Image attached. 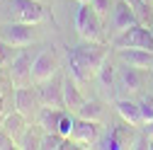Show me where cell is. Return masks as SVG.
<instances>
[{
	"instance_id": "5bb4252c",
	"label": "cell",
	"mask_w": 153,
	"mask_h": 150,
	"mask_svg": "<svg viewBox=\"0 0 153 150\" xmlns=\"http://www.w3.org/2000/svg\"><path fill=\"white\" fill-rule=\"evenodd\" d=\"M117 56L124 65L139 68V70H153V51H143V49H117Z\"/></svg>"
},
{
	"instance_id": "cb8c5ba5",
	"label": "cell",
	"mask_w": 153,
	"mask_h": 150,
	"mask_svg": "<svg viewBox=\"0 0 153 150\" xmlns=\"http://www.w3.org/2000/svg\"><path fill=\"white\" fill-rule=\"evenodd\" d=\"M63 136L61 133H56V131H53V133H46V131H44V136H42V150H61L63 148Z\"/></svg>"
},
{
	"instance_id": "83f0119b",
	"label": "cell",
	"mask_w": 153,
	"mask_h": 150,
	"mask_svg": "<svg viewBox=\"0 0 153 150\" xmlns=\"http://www.w3.org/2000/svg\"><path fill=\"white\" fill-rule=\"evenodd\" d=\"M90 5H92V10L97 12L100 17H109V12H112V0H90Z\"/></svg>"
},
{
	"instance_id": "d4e9b609",
	"label": "cell",
	"mask_w": 153,
	"mask_h": 150,
	"mask_svg": "<svg viewBox=\"0 0 153 150\" xmlns=\"http://www.w3.org/2000/svg\"><path fill=\"white\" fill-rule=\"evenodd\" d=\"M17 53H20V51H17V46H12V44H7V41L0 39V68H7V65L15 61Z\"/></svg>"
},
{
	"instance_id": "7c38bea8",
	"label": "cell",
	"mask_w": 153,
	"mask_h": 150,
	"mask_svg": "<svg viewBox=\"0 0 153 150\" xmlns=\"http://www.w3.org/2000/svg\"><path fill=\"white\" fill-rule=\"evenodd\" d=\"M136 15H134V10L129 7L126 0H117L112 7V17H109V27H112V36L109 39H114L117 34H122L124 29H129L131 24H136Z\"/></svg>"
},
{
	"instance_id": "8992f818",
	"label": "cell",
	"mask_w": 153,
	"mask_h": 150,
	"mask_svg": "<svg viewBox=\"0 0 153 150\" xmlns=\"http://www.w3.org/2000/svg\"><path fill=\"white\" fill-rule=\"evenodd\" d=\"M136 131L134 126H129L126 121L122 126H114L105 138L97 140V148H109V150H126V148H134V140H136Z\"/></svg>"
},
{
	"instance_id": "3957f363",
	"label": "cell",
	"mask_w": 153,
	"mask_h": 150,
	"mask_svg": "<svg viewBox=\"0 0 153 150\" xmlns=\"http://www.w3.org/2000/svg\"><path fill=\"white\" fill-rule=\"evenodd\" d=\"M109 44L114 49H143V51H153V34L151 27L136 22L129 29H124L122 34H117L114 39H109Z\"/></svg>"
},
{
	"instance_id": "277c9868",
	"label": "cell",
	"mask_w": 153,
	"mask_h": 150,
	"mask_svg": "<svg viewBox=\"0 0 153 150\" xmlns=\"http://www.w3.org/2000/svg\"><path fill=\"white\" fill-rule=\"evenodd\" d=\"M7 12L12 22H25V24H39L46 12L39 0H7Z\"/></svg>"
},
{
	"instance_id": "4316f807",
	"label": "cell",
	"mask_w": 153,
	"mask_h": 150,
	"mask_svg": "<svg viewBox=\"0 0 153 150\" xmlns=\"http://www.w3.org/2000/svg\"><path fill=\"white\" fill-rule=\"evenodd\" d=\"M139 109H141V119H143V124L153 121V95H143V97L139 99Z\"/></svg>"
},
{
	"instance_id": "ac0fdd59",
	"label": "cell",
	"mask_w": 153,
	"mask_h": 150,
	"mask_svg": "<svg viewBox=\"0 0 153 150\" xmlns=\"http://www.w3.org/2000/svg\"><path fill=\"white\" fill-rule=\"evenodd\" d=\"M105 114H107V107H105L100 99H85L83 107L75 111V116L88 119V121H97V124L105 121Z\"/></svg>"
},
{
	"instance_id": "f1b7e54d",
	"label": "cell",
	"mask_w": 153,
	"mask_h": 150,
	"mask_svg": "<svg viewBox=\"0 0 153 150\" xmlns=\"http://www.w3.org/2000/svg\"><path fill=\"white\" fill-rule=\"evenodd\" d=\"M12 148H17V140L15 138H10L3 128H0V150H12Z\"/></svg>"
},
{
	"instance_id": "7a4b0ae2",
	"label": "cell",
	"mask_w": 153,
	"mask_h": 150,
	"mask_svg": "<svg viewBox=\"0 0 153 150\" xmlns=\"http://www.w3.org/2000/svg\"><path fill=\"white\" fill-rule=\"evenodd\" d=\"M75 29H78L83 41H102L105 44V32H102V17L92 10L90 3H80L75 12Z\"/></svg>"
},
{
	"instance_id": "ffe728a7",
	"label": "cell",
	"mask_w": 153,
	"mask_h": 150,
	"mask_svg": "<svg viewBox=\"0 0 153 150\" xmlns=\"http://www.w3.org/2000/svg\"><path fill=\"white\" fill-rule=\"evenodd\" d=\"M97 82L102 85V90L109 97H114V92H117V68H114L109 61H105L102 68L97 70Z\"/></svg>"
},
{
	"instance_id": "9a60e30c",
	"label": "cell",
	"mask_w": 153,
	"mask_h": 150,
	"mask_svg": "<svg viewBox=\"0 0 153 150\" xmlns=\"http://www.w3.org/2000/svg\"><path fill=\"white\" fill-rule=\"evenodd\" d=\"M61 85H63V102H66V109L75 114V111L83 107V102H85L83 90H80V85L75 82V78H73L71 73H66L63 78H61Z\"/></svg>"
},
{
	"instance_id": "e0dca14e",
	"label": "cell",
	"mask_w": 153,
	"mask_h": 150,
	"mask_svg": "<svg viewBox=\"0 0 153 150\" xmlns=\"http://www.w3.org/2000/svg\"><path fill=\"white\" fill-rule=\"evenodd\" d=\"M27 121H29L27 116H22L17 109H12L10 114H5V116H3V121H0V128H3L10 138H15V140H17V138L22 136V131L27 128Z\"/></svg>"
},
{
	"instance_id": "5b68a950",
	"label": "cell",
	"mask_w": 153,
	"mask_h": 150,
	"mask_svg": "<svg viewBox=\"0 0 153 150\" xmlns=\"http://www.w3.org/2000/svg\"><path fill=\"white\" fill-rule=\"evenodd\" d=\"M148 82V70H139V68H131L124 65L117 70V90L122 92V97H134L146 87Z\"/></svg>"
},
{
	"instance_id": "52a82bcc",
	"label": "cell",
	"mask_w": 153,
	"mask_h": 150,
	"mask_svg": "<svg viewBox=\"0 0 153 150\" xmlns=\"http://www.w3.org/2000/svg\"><path fill=\"white\" fill-rule=\"evenodd\" d=\"M12 104H15V109L20 111L22 116H27L29 121H32V119H36V114H39V109H42L39 92L32 90V85H27V87H15Z\"/></svg>"
},
{
	"instance_id": "f546056e",
	"label": "cell",
	"mask_w": 153,
	"mask_h": 150,
	"mask_svg": "<svg viewBox=\"0 0 153 150\" xmlns=\"http://www.w3.org/2000/svg\"><path fill=\"white\" fill-rule=\"evenodd\" d=\"M75 3H78V5H80V3H90V0H75Z\"/></svg>"
},
{
	"instance_id": "603a6c76",
	"label": "cell",
	"mask_w": 153,
	"mask_h": 150,
	"mask_svg": "<svg viewBox=\"0 0 153 150\" xmlns=\"http://www.w3.org/2000/svg\"><path fill=\"white\" fill-rule=\"evenodd\" d=\"M12 95H15V87H12V80H10V73L5 75L3 68H0V121L7 114L5 109H7V102H10Z\"/></svg>"
},
{
	"instance_id": "7402d4cb",
	"label": "cell",
	"mask_w": 153,
	"mask_h": 150,
	"mask_svg": "<svg viewBox=\"0 0 153 150\" xmlns=\"http://www.w3.org/2000/svg\"><path fill=\"white\" fill-rule=\"evenodd\" d=\"M129 7L134 10V15H136V20L146 27H151L153 22V3H148V0H126Z\"/></svg>"
},
{
	"instance_id": "2e32d148",
	"label": "cell",
	"mask_w": 153,
	"mask_h": 150,
	"mask_svg": "<svg viewBox=\"0 0 153 150\" xmlns=\"http://www.w3.org/2000/svg\"><path fill=\"white\" fill-rule=\"evenodd\" d=\"M117 107V114L122 116V121H126L134 128H141L143 119H141V109H139V99H131V97H117L114 102Z\"/></svg>"
},
{
	"instance_id": "d6986e66",
	"label": "cell",
	"mask_w": 153,
	"mask_h": 150,
	"mask_svg": "<svg viewBox=\"0 0 153 150\" xmlns=\"http://www.w3.org/2000/svg\"><path fill=\"white\" fill-rule=\"evenodd\" d=\"M63 109H51V107H42L36 114V126H42L46 133H59V121H61Z\"/></svg>"
},
{
	"instance_id": "4fadbf2b",
	"label": "cell",
	"mask_w": 153,
	"mask_h": 150,
	"mask_svg": "<svg viewBox=\"0 0 153 150\" xmlns=\"http://www.w3.org/2000/svg\"><path fill=\"white\" fill-rule=\"evenodd\" d=\"M39 102L42 107H51V109H66V102H63V85L61 80H46L39 85Z\"/></svg>"
},
{
	"instance_id": "484cf974",
	"label": "cell",
	"mask_w": 153,
	"mask_h": 150,
	"mask_svg": "<svg viewBox=\"0 0 153 150\" xmlns=\"http://www.w3.org/2000/svg\"><path fill=\"white\" fill-rule=\"evenodd\" d=\"M73 124H75V114L68 109H63V114H61V121H59V133L63 138H71V131H73Z\"/></svg>"
},
{
	"instance_id": "44dd1931",
	"label": "cell",
	"mask_w": 153,
	"mask_h": 150,
	"mask_svg": "<svg viewBox=\"0 0 153 150\" xmlns=\"http://www.w3.org/2000/svg\"><path fill=\"white\" fill-rule=\"evenodd\" d=\"M42 136H44V128L42 126H39V131H36V126H27L22 131V136L17 138V148H25V150L39 148L42 145Z\"/></svg>"
},
{
	"instance_id": "8fae6325",
	"label": "cell",
	"mask_w": 153,
	"mask_h": 150,
	"mask_svg": "<svg viewBox=\"0 0 153 150\" xmlns=\"http://www.w3.org/2000/svg\"><path fill=\"white\" fill-rule=\"evenodd\" d=\"M7 73H10V80H12V87H27L32 85V58L27 56V51H20L15 56V61L7 65Z\"/></svg>"
},
{
	"instance_id": "ba28073f",
	"label": "cell",
	"mask_w": 153,
	"mask_h": 150,
	"mask_svg": "<svg viewBox=\"0 0 153 150\" xmlns=\"http://www.w3.org/2000/svg\"><path fill=\"white\" fill-rule=\"evenodd\" d=\"M34 24H25V22H7L0 27V39L17 46V49H25L34 41Z\"/></svg>"
},
{
	"instance_id": "1f68e13d",
	"label": "cell",
	"mask_w": 153,
	"mask_h": 150,
	"mask_svg": "<svg viewBox=\"0 0 153 150\" xmlns=\"http://www.w3.org/2000/svg\"><path fill=\"white\" fill-rule=\"evenodd\" d=\"M151 34H153V22H151Z\"/></svg>"
},
{
	"instance_id": "30bf717a",
	"label": "cell",
	"mask_w": 153,
	"mask_h": 150,
	"mask_svg": "<svg viewBox=\"0 0 153 150\" xmlns=\"http://www.w3.org/2000/svg\"><path fill=\"white\" fill-rule=\"evenodd\" d=\"M100 126L97 121H88V119H80L75 116V124H73V131H71V140H75L78 145H97L100 140Z\"/></svg>"
},
{
	"instance_id": "4dcf8cb0",
	"label": "cell",
	"mask_w": 153,
	"mask_h": 150,
	"mask_svg": "<svg viewBox=\"0 0 153 150\" xmlns=\"http://www.w3.org/2000/svg\"><path fill=\"white\" fill-rule=\"evenodd\" d=\"M151 95H153V78H151Z\"/></svg>"
},
{
	"instance_id": "6da1fadb",
	"label": "cell",
	"mask_w": 153,
	"mask_h": 150,
	"mask_svg": "<svg viewBox=\"0 0 153 150\" xmlns=\"http://www.w3.org/2000/svg\"><path fill=\"white\" fill-rule=\"evenodd\" d=\"M107 61V46L102 41H80L68 49V73L75 78L80 87L97 78V70Z\"/></svg>"
},
{
	"instance_id": "9c48e42d",
	"label": "cell",
	"mask_w": 153,
	"mask_h": 150,
	"mask_svg": "<svg viewBox=\"0 0 153 150\" xmlns=\"http://www.w3.org/2000/svg\"><path fill=\"white\" fill-rule=\"evenodd\" d=\"M56 70H59L56 53H53L51 49H44V51L32 61V80H34L36 85H42V82L56 78Z\"/></svg>"
}]
</instances>
